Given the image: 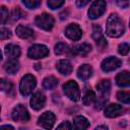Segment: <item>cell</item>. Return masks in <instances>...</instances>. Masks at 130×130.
Here are the masks:
<instances>
[{
    "mask_svg": "<svg viewBox=\"0 0 130 130\" xmlns=\"http://www.w3.org/2000/svg\"><path fill=\"white\" fill-rule=\"evenodd\" d=\"M106 32L111 38H118L124 34V24L117 14H111L107 20Z\"/></svg>",
    "mask_w": 130,
    "mask_h": 130,
    "instance_id": "6da1fadb",
    "label": "cell"
},
{
    "mask_svg": "<svg viewBox=\"0 0 130 130\" xmlns=\"http://www.w3.org/2000/svg\"><path fill=\"white\" fill-rule=\"evenodd\" d=\"M96 89L100 92V95L96 100L95 103V109L101 110L107 103L110 94V89H111V82L108 79H103L100 82L96 83Z\"/></svg>",
    "mask_w": 130,
    "mask_h": 130,
    "instance_id": "7a4b0ae2",
    "label": "cell"
},
{
    "mask_svg": "<svg viewBox=\"0 0 130 130\" xmlns=\"http://www.w3.org/2000/svg\"><path fill=\"white\" fill-rule=\"evenodd\" d=\"M36 84H37V80H36L35 76H32L31 74L24 75L21 78V81H20V84H19L20 93L24 96L28 95L32 91V89L36 87Z\"/></svg>",
    "mask_w": 130,
    "mask_h": 130,
    "instance_id": "3957f363",
    "label": "cell"
},
{
    "mask_svg": "<svg viewBox=\"0 0 130 130\" xmlns=\"http://www.w3.org/2000/svg\"><path fill=\"white\" fill-rule=\"evenodd\" d=\"M63 91L67 98H69L71 101L76 102L80 98V90L78 87V84L74 80H69L66 83L63 84Z\"/></svg>",
    "mask_w": 130,
    "mask_h": 130,
    "instance_id": "277c9868",
    "label": "cell"
},
{
    "mask_svg": "<svg viewBox=\"0 0 130 130\" xmlns=\"http://www.w3.org/2000/svg\"><path fill=\"white\" fill-rule=\"evenodd\" d=\"M49 55V49L45 45L36 44L29 47L27 51V56L31 59H40L47 57Z\"/></svg>",
    "mask_w": 130,
    "mask_h": 130,
    "instance_id": "5b68a950",
    "label": "cell"
},
{
    "mask_svg": "<svg viewBox=\"0 0 130 130\" xmlns=\"http://www.w3.org/2000/svg\"><path fill=\"white\" fill-rule=\"evenodd\" d=\"M35 22L38 27L45 29V30H50V29H52V27L54 25V18L51 14L43 13V14L37 16Z\"/></svg>",
    "mask_w": 130,
    "mask_h": 130,
    "instance_id": "8992f818",
    "label": "cell"
},
{
    "mask_svg": "<svg viewBox=\"0 0 130 130\" xmlns=\"http://www.w3.org/2000/svg\"><path fill=\"white\" fill-rule=\"evenodd\" d=\"M106 10V1L105 0H95L89 10H88V17L90 19H95L100 17Z\"/></svg>",
    "mask_w": 130,
    "mask_h": 130,
    "instance_id": "52a82bcc",
    "label": "cell"
},
{
    "mask_svg": "<svg viewBox=\"0 0 130 130\" xmlns=\"http://www.w3.org/2000/svg\"><path fill=\"white\" fill-rule=\"evenodd\" d=\"M11 118L15 122H26L29 120V114L26 108L22 105H17L11 113Z\"/></svg>",
    "mask_w": 130,
    "mask_h": 130,
    "instance_id": "ba28073f",
    "label": "cell"
},
{
    "mask_svg": "<svg viewBox=\"0 0 130 130\" xmlns=\"http://www.w3.org/2000/svg\"><path fill=\"white\" fill-rule=\"evenodd\" d=\"M122 65V61L116 57H108L105 60H103L101 67L103 69V71L105 72H110L113 71L117 68H119Z\"/></svg>",
    "mask_w": 130,
    "mask_h": 130,
    "instance_id": "9c48e42d",
    "label": "cell"
},
{
    "mask_svg": "<svg viewBox=\"0 0 130 130\" xmlns=\"http://www.w3.org/2000/svg\"><path fill=\"white\" fill-rule=\"evenodd\" d=\"M55 120H56V117L52 112H45L39 118L38 125L45 129H51L55 123Z\"/></svg>",
    "mask_w": 130,
    "mask_h": 130,
    "instance_id": "30bf717a",
    "label": "cell"
},
{
    "mask_svg": "<svg viewBox=\"0 0 130 130\" xmlns=\"http://www.w3.org/2000/svg\"><path fill=\"white\" fill-rule=\"evenodd\" d=\"M81 35H82V31H81V28L79 27L78 24L76 23H71L69 24L66 29H65V36L72 40V41H78L80 38H81Z\"/></svg>",
    "mask_w": 130,
    "mask_h": 130,
    "instance_id": "8fae6325",
    "label": "cell"
},
{
    "mask_svg": "<svg viewBox=\"0 0 130 130\" xmlns=\"http://www.w3.org/2000/svg\"><path fill=\"white\" fill-rule=\"evenodd\" d=\"M46 103V98L44 95L43 92L41 91H37L32 94L31 99H30V107L34 110H41L42 108H44Z\"/></svg>",
    "mask_w": 130,
    "mask_h": 130,
    "instance_id": "7c38bea8",
    "label": "cell"
},
{
    "mask_svg": "<svg viewBox=\"0 0 130 130\" xmlns=\"http://www.w3.org/2000/svg\"><path fill=\"white\" fill-rule=\"evenodd\" d=\"M124 108L118 104H111L106 107L105 109V116L109 118H115L123 114Z\"/></svg>",
    "mask_w": 130,
    "mask_h": 130,
    "instance_id": "4fadbf2b",
    "label": "cell"
},
{
    "mask_svg": "<svg viewBox=\"0 0 130 130\" xmlns=\"http://www.w3.org/2000/svg\"><path fill=\"white\" fill-rule=\"evenodd\" d=\"M91 51V46L87 43H82L80 45H76L71 49V53L73 55H78L81 57L87 56V54Z\"/></svg>",
    "mask_w": 130,
    "mask_h": 130,
    "instance_id": "5bb4252c",
    "label": "cell"
},
{
    "mask_svg": "<svg viewBox=\"0 0 130 130\" xmlns=\"http://www.w3.org/2000/svg\"><path fill=\"white\" fill-rule=\"evenodd\" d=\"M92 74V68L88 64H83L77 69V77L83 81L87 80Z\"/></svg>",
    "mask_w": 130,
    "mask_h": 130,
    "instance_id": "9a60e30c",
    "label": "cell"
},
{
    "mask_svg": "<svg viewBox=\"0 0 130 130\" xmlns=\"http://www.w3.org/2000/svg\"><path fill=\"white\" fill-rule=\"evenodd\" d=\"M20 48L17 45L8 44L5 47V55L8 57V59H17L20 56Z\"/></svg>",
    "mask_w": 130,
    "mask_h": 130,
    "instance_id": "2e32d148",
    "label": "cell"
},
{
    "mask_svg": "<svg viewBox=\"0 0 130 130\" xmlns=\"http://www.w3.org/2000/svg\"><path fill=\"white\" fill-rule=\"evenodd\" d=\"M56 68H57V70H58L61 74H63V75H68V74H70V73L72 72V69H73L71 63H70L68 60H66V59H63V60L58 61V62H57V65H56Z\"/></svg>",
    "mask_w": 130,
    "mask_h": 130,
    "instance_id": "e0dca14e",
    "label": "cell"
},
{
    "mask_svg": "<svg viewBox=\"0 0 130 130\" xmlns=\"http://www.w3.org/2000/svg\"><path fill=\"white\" fill-rule=\"evenodd\" d=\"M16 34L19 38L21 39H25V40H28V39H32L34 38V30L28 27V26H25V25H18L16 27Z\"/></svg>",
    "mask_w": 130,
    "mask_h": 130,
    "instance_id": "ac0fdd59",
    "label": "cell"
},
{
    "mask_svg": "<svg viewBox=\"0 0 130 130\" xmlns=\"http://www.w3.org/2000/svg\"><path fill=\"white\" fill-rule=\"evenodd\" d=\"M116 83L119 86H121V87L128 86L130 84V75H129V72L127 70L120 72L116 76Z\"/></svg>",
    "mask_w": 130,
    "mask_h": 130,
    "instance_id": "d6986e66",
    "label": "cell"
},
{
    "mask_svg": "<svg viewBox=\"0 0 130 130\" xmlns=\"http://www.w3.org/2000/svg\"><path fill=\"white\" fill-rule=\"evenodd\" d=\"M4 68H5V71H6L7 73H9V74H14V73H16V72L18 71V69H19V63H18V61H17L16 59H9V61L6 62Z\"/></svg>",
    "mask_w": 130,
    "mask_h": 130,
    "instance_id": "ffe728a7",
    "label": "cell"
},
{
    "mask_svg": "<svg viewBox=\"0 0 130 130\" xmlns=\"http://www.w3.org/2000/svg\"><path fill=\"white\" fill-rule=\"evenodd\" d=\"M89 126V122L83 116H77L73 120V127L75 129H86Z\"/></svg>",
    "mask_w": 130,
    "mask_h": 130,
    "instance_id": "44dd1931",
    "label": "cell"
},
{
    "mask_svg": "<svg viewBox=\"0 0 130 130\" xmlns=\"http://www.w3.org/2000/svg\"><path fill=\"white\" fill-rule=\"evenodd\" d=\"M58 84V79L55 76H48L43 80V86L46 89H54Z\"/></svg>",
    "mask_w": 130,
    "mask_h": 130,
    "instance_id": "7402d4cb",
    "label": "cell"
},
{
    "mask_svg": "<svg viewBox=\"0 0 130 130\" xmlns=\"http://www.w3.org/2000/svg\"><path fill=\"white\" fill-rule=\"evenodd\" d=\"M94 100H95V93L92 90H87L82 98V102L85 106H89L90 104L93 103Z\"/></svg>",
    "mask_w": 130,
    "mask_h": 130,
    "instance_id": "603a6c76",
    "label": "cell"
},
{
    "mask_svg": "<svg viewBox=\"0 0 130 130\" xmlns=\"http://www.w3.org/2000/svg\"><path fill=\"white\" fill-rule=\"evenodd\" d=\"M13 88V84L4 78H0V90L1 91H5V92H9L11 91Z\"/></svg>",
    "mask_w": 130,
    "mask_h": 130,
    "instance_id": "cb8c5ba5",
    "label": "cell"
},
{
    "mask_svg": "<svg viewBox=\"0 0 130 130\" xmlns=\"http://www.w3.org/2000/svg\"><path fill=\"white\" fill-rule=\"evenodd\" d=\"M117 99L124 103V104H129L130 102V93L128 91H124V90H121L117 93Z\"/></svg>",
    "mask_w": 130,
    "mask_h": 130,
    "instance_id": "d4e9b609",
    "label": "cell"
},
{
    "mask_svg": "<svg viewBox=\"0 0 130 130\" xmlns=\"http://www.w3.org/2000/svg\"><path fill=\"white\" fill-rule=\"evenodd\" d=\"M68 51V47L64 43H58L55 46V54L56 55H62Z\"/></svg>",
    "mask_w": 130,
    "mask_h": 130,
    "instance_id": "484cf974",
    "label": "cell"
},
{
    "mask_svg": "<svg viewBox=\"0 0 130 130\" xmlns=\"http://www.w3.org/2000/svg\"><path fill=\"white\" fill-rule=\"evenodd\" d=\"M8 19V9L5 6L0 7V24H4Z\"/></svg>",
    "mask_w": 130,
    "mask_h": 130,
    "instance_id": "4316f807",
    "label": "cell"
},
{
    "mask_svg": "<svg viewBox=\"0 0 130 130\" xmlns=\"http://www.w3.org/2000/svg\"><path fill=\"white\" fill-rule=\"evenodd\" d=\"M22 2L25 5V7L29 9H35L39 7L41 4V0H22Z\"/></svg>",
    "mask_w": 130,
    "mask_h": 130,
    "instance_id": "83f0119b",
    "label": "cell"
},
{
    "mask_svg": "<svg viewBox=\"0 0 130 130\" xmlns=\"http://www.w3.org/2000/svg\"><path fill=\"white\" fill-rule=\"evenodd\" d=\"M23 16V12L21 11V9L19 7H15L12 12H11V19L14 21V20H18L19 18H21Z\"/></svg>",
    "mask_w": 130,
    "mask_h": 130,
    "instance_id": "f1b7e54d",
    "label": "cell"
},
{
    "mask_svg": "<svg viewBox=\"0 0 130 130\" xmlns=\"http://www.w3.org/2000/svg\"><path fill=\"white\" fill-rule=\"evenodd\" d=\"M102 37H103V34H102V28H101V26L98 25V24H94V25L92 26V38L96 41V40L101 39Z\"/></svg>",
    "mask_w": 130,
    "mask_h": 130,
    "instance_id": "f546056e",
    "label": "cell"
},
{
    "mask_svg": "<svg viewBox=\"0 0 130 130\" xmlns=\"http://www.w3.org/2000/svg\"><path fill=\"white\" fill-rule=\"evenodd\" d=\"M65 0H48V5L51 9H56L59 8L60 6L63 5Z\"/></svg>",
    "mask_w": 130,
    "mask_h": 130,
    "instance_id": "4dcf8cb0",
    "label": "cell"
},
{
    "mask_svg": "<svg viewBox=\"0 0 130 130\" xmlns=\"http://www.w3.org/2000/svg\"><path fill=\"white\" fill-rule=\"evenodd\" d=\"M129 49H130L129 45L127 43H123V44H121L119 46V50L118 51H119V54H121L123 56H126L129 53Z\"/></svg>",
    "mask_w": 130,
    "mask_h": 130,
    "instance_id": "1f68e13d",
    "label": "cell"
},
{
    "mask_svg": "<svg viewBox=\"0 0 130 130\" xmlns=\"http://www.w3.org/2000/svg\"><path fill=\"white\" fill-rule=\"evenodd\" d=\"M11 37V31L8 28L2 27L0 28V40H6Z\"/></svg>",
    "mask_w": 130,
    "mask_h": 130,
    "instance_id": "d6a6232c",
    "label": "cell"
},
{
    "mask_svg": "<svg viewBox=\"0 0 130 130\" xmlns=\"http://www.w3.org/2000/svg\"><path fill=\"white\" fill-rule=\"evenodd\" d=\"M95 42H96V46L99 47V49H100V50H104V49L107 47V41L105 40V38H104V37H102L101 39L96 40Z\"/></svg>",
    "mask_w": 130,
    "mask_h": 130,
    "instance_id": "836d02e7",
    "label": "cell"
},
{
    "mask_svg": "<svg viewBox=\"0 0 130 130\" xmlns=\"http://www.w3.org/2000/svg\"><path fill=\"white\" fill-rule=\"evenodd\" d=\"M117 3L122 8H128L129 7V0H117Z\"/></svg>",
    "mask_w": 130,
    "mask_h": 130,
    "instance_id": "e575fe53",
    "label": "cell"
},
{
    "mask_svg": "<svg viewBox=\"0 0 130 130\" xmlns=\"http://www.w3.org/2000/svg\"><path fill=\"white\" fill-rule=\"evenodd\" d=\"M57 128H58V129H71V125H70L69 122L66 121V122H63L62 124L58 125Z\"/></svg>",
    "mask_w": 130,
    "mask_h": 130,
    "instance_id": "d590c367",
    "label": "cell"
},
{
    "mask_svg": "<svg viewBox=\"0 0 130 130\" xmlns=\"http://www.w3.org/2000/svg\"><path fill=\"white\" fill-rule=\"evenodd\" d=\"M89 1H90V0H76V4H77L78 7H83V6H85Z\"/></svg>",
    "mask_w": 130,
    "mask_h": 130,
    "instance_id": "8d00e7d4",
    "label": "cell"
},
{
    "mask_svg": "<svg viewBox=\"0 0 130 130\" xmlns=\"http://www.w3.org/2000/svg\"><path fill=\"white\" fill-rule=\"evenodd\" d=\"M67 14H68V11L66 10V11H63L61 14H60V18L61 19H65L66 17H67Z\"/></svg>",
    "mask_w": 130,
    "mask_h": 130,
    "instance_id": "74e56055",
    "label": "cell"
},
{
    "mask_svg": "<svg viewBox=\"0 0 130 130\" xmlns=\"http://www.w3.org/2000/svg\"><path fill=\"white\" fill-rule=\"evenodd\" d=\"M0 128H1V129H2V128H10V129H13V127L10 126V125H3V126H1Z\"/></svg>",
    "mask_w": 130,
    "mask_h": 130,
    "instance_id": "f35d334b",
    "label": "cell"
},
{
    "mask_svg": "<svg viewBox=\"0 0 130 130\" xmlns=\"http://www.w3.org/2000/svg\"><path fill=\"white\" fill-rule=\"evenodd\" d=\"M96 129H108V127L107 126H98Z\"/></svg>",
    "mask_w": 130,
    "mask_h": 130,
    "instance_id": "ab89813d",
    "label": "cell"
},
{
    "mask_svg": "<svg viewBox=\"0 0 130 130\" xmlns=\"http://www.w3.org/2000/svg\"><path fill=\"white\" fill-rule=\"evenodd\" d=\"M1 60H2V53H1V51H0V62H1Z\"/></svg>",
    "mask_w": 130,
    "mask_h": 130,
    "instance_id": "60d3db41",
    "label": "cell"
},
{
    "mask_svg": "<svg viewBox=\"0 0 130 130\" xmlns=\"http://www.w3.org/2000/svg\"><path fill=\"white\" fill-rule=\"evenodd\" d=\"M0 111H1V107H0Z\"/></svg>",
    "mask_w": 130,
    "mask_h": 130,
    "instance_id": "b9f144b4",
    "label": "cell"
}]
</instances>
